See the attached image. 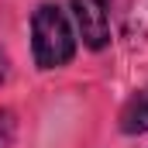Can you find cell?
Here are the masks:
<instances>
[{"instance_id":"cell-1","label":"cell","mask_w":148,"mask_h":148,"mask_svg":"<svg viewBox=\"0 0 148 148\" xmlns=\"http://www.w3.org/2000/svg\"><path fill=\"white\" fill-rule=\"evenodd\" d=\"M31 55L38 69H59L69 66L76 55V31L69 24V14L45 0L31 14Z\"/></svg>"},{"instance_id":"cell-3","label":"cell","mask_w":148,"mask_h":148,"mask_svg":"<svg viewBox=\"0 0 148 148\" xmlns=\"http://www.w3.org/2000/svg\"><path fill=\"white\" fill-rule=\"evenodd\" d=\"M117 127L124 134H148V86L134 90L117 114Z\"/></svg>"},{"instance_id":"cell-4","label":"cell","mask_w":148,"mask_h":148,"mask_svg":"<svg viewBox=\"0 0 148 148\" xmlns=\"http://www.w3.org/2000/svg\"><path fill=\"white\" fill-rule=\"evenodd\" d=\"M127 38H148V0H131V10H127Z\"/></svg>"},{"instance_id":"cell-5","label":"cell","mask_w":148,"mask_h":148,"mask_svg":"<svg viewBox=\"0 0 148 148\" xmlns=\"http://www.w3.org/2000/svg\"><path fill=\"white\" fill-rule=\"evenodd\" d=\"M17 138V114L10 107H0V148H10Z\"/></svg>"},{"instance_id":"cell-6","label":"cell","mask_w":148,"mask_h":148,"mask_svg":"<svg viewBox=\"0 0 148 148\" xmlns=\"http://www.w3.org/2000/svg\"><path fill=\"white\" fill-rule=\"evenodd\" d=\"M3 76H7V52L0 48V83H3Z\"/></svg>"},{"instance_id":"cell-2","label":"cell","mask_w":148,"mask_h":148,"mask_svg":"<svg viewBox=\"0 0 148 148\" xmlns=\"http://www.w3.org/2000/svg\"><path fill=\"white\" fill-rule=\"evenodd\" d=\"M79 38L90 52H103L110 45V0H69Z\"/></svg>"}]
</instances>
